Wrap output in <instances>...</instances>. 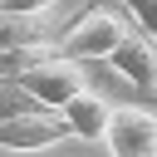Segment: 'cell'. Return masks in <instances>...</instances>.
I'll list each match as a JSON object with an SVG mask.
<instances>
[{"mask_svg":"<svg viewBox=\"0 0 157 157\" xmlns=\"http://www.w3.org/2000/svg\"><path fill=\"white\" fill-rule=\"evenodd\" d=\"M59 118L69 123V132H74L78 142H103V132H108V123H113V103L88 88V93H78Z\"/></svg>","mask_w":157,"mask_h":157,"instance_id":"obj_6","label":"cell"},{"mask_svg":"<svg viewBox=\"0 0 157 157\" xmlns=\"http://www.w3.org/2000/svg\"><path fill=\"white\" fill-rule=\"evenodd\" d=\"M20 88H25L44 113H64L78 93H88V78H83V69H78L74 59L49 54V59H39L34 69H25V74H20Z\"/></svg>","mask_w":157,"mask_h":157,"instance_id":"obj_2","label":"cell"},{"mask_svg":"<svg viewBox=\"0 0 157 157\" xmlns=\"http://www.w3.org/2000/svg\"><path fill=\"white\" fill-rule=\"evenodd\" d=\"M49 39V20H29V15H5L0 10V54H25V49H44Z\"/></svg>","mask_w":157,"mask_h":157,"instance_id":"obj_7","label":"cell"},{"mask_svg":"<svg viewBox=\"0 0 157 157\" xmlns=\"http://www.w3.org/2000/svg\"><path fill=\"white\" fill-rule=\"evenodd\" d=\"M54 5H59V0H0L5 15H29V20H49Z\"/></svg>","mask_w":157,"mask_h":157,"instance_id":"obj_10","label":"cell"},{"mask_svg":"<svg viewBox=\"0 0 157 157\" xmlns=\"http://www.w3.org/2000/svg\"><path fill=\"white\" fill-rule=\"evenodd\" d=\"M103 152L108 157H157V113L142 103L113 108V123L103 132Z\"/></svg>","mask_w":157,"mask_h":157,"instance_id":"obj_3","label":"cell"},{"mask_svg":"<svg viewBox=\"0 0 157 157\" xmlns=\"http://www.w3.org/2000/svg\"><path fill=\"white\" fill-rule=\"evenodd\" d=\"M108 64H113L118 78H128L137 93H157V39H152V34L132 29V34L118 44V54H113Z\"/></svg>","mask_w":157,"mask_h":157,"instance_id":"obj_5","label":"cell"},{"mask_svg":"<svg viewBox=\"0 0 157 157\" xmlns=\"http://www.w3.org/2000/svg\"><path fill=\"white\" fill-rule=\"evenodd\" d=\"M64 137H74V132L59 113H29V118L0 123V147H10V152H49Z\"/></svg>","mask_w":157,"mask_h":157,"instance_id":"obj_4","label":"cell"},{"mask_svg":"<svg viewBox=\"0 0 157 157\" xmlns=\"http://www.w3.org/2000/svg\"><path fill=\"white\" fill-rule=\"evenodd\" d=\"M123 10L137 20V29H142V34H152V39H157V0H123Z\"/></svg>","mask_w":157,"mask_h":157,"instance_id":"obj_9","label":"cell"},{"mask_svg":"<svg viewBox=\"0 0 157 157\" xmlns=\"http://www.w3.org/2000/svg\"><path fill=\"white\" fill-rule=\"evenodd\" d=\"M128 34H132V29H128V20H123L118 10L93 5V10H83L64 34H54V54H64V59H74V64H83V59H113Z\"/></svg>","mask_w":157,"mask_h":157,"instance_id":"obj_1","label":"cell"},{"mask_svg":"<svg viewBox=\"0 0 157 157\" xmlns=\"http://www.w3.org/2000/svg\"><path fill=\"white\" fill-rule=\"evenodd\" d=\"M29 113H44V108L20 88V78H0V123H10V118H29Z\"/></svg>","mask_w":157,"mask_h":157,"instance_id":"obj_8","label":"cell"}]
</instances>
